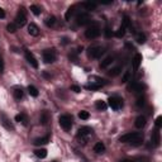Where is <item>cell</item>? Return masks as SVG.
<instances>
[{
    "instance_id": "obj_44",
    "label": "cell",
    "mask_w": 162,
    "mask_h": 162,
    "mask_svg": "<svg viewBox=\"0 0 162 162\" xmlns=\"http://www.w3.org/2000/svg\"><path fill=\"white\" fill-rule=\"evenodd\" d=\"M62 43H63V45H67V43H68V39H67V38H63V39H62Z\"/></svg>"
},
{
    "instance_id": "obj_34",
    "label": "cell",
    "mask_w": 162,
    "mask_h": 162,
    "mask_svg": "<svg viewBox=\"0 0 162 162\" xmlns=\"http://www.w3.org/2000/svg\"><path fill=\"white\" fill-rule=\"evenodd\" d=\"M146 104V98L144 96H139L138 98V99H137V103H136V105H137V107H143V105Z\"/></svg>"
},
{
    "instance_id": "obj_4",
    "label": "cell",
    "mask_w": 162,
    "mask_h": 162,
    "mask_svg": "<svg viewBox=\"0 0 162 162\" xmlns=\"http://www.w3.org/2000/svg\"><path fill=\"white\" fill-rule=\"evenodd\" d=\"M105 53V48L101 46H91L88 48V57L91 60H98Z\"/></svg>"
},
{
    "instance_id": "obj_39",
    "label": "cell",
    "mask_w": 162,
    "mask_h": 162,
    "mask_svg": "<svg viewBox=\"0 0 162 162\" xmlns=\"http://www.w3.org/2000/svg\"><path fill=\"white\" fill-rule=\"evenodd\" d=\"M3 72H4V61L0 57V74H3Z\"/></svg>"
},
{
    "instance_id": "obj_37",
    "label": "cell",
    "mask_w": 162,
    "mask_h": 162,
    "mask_svg": "<svg viewBox=\"0 0 162 162\" xmlns=\"http://www.w3.org/2000/svg\"><path fill=\"white\" fill-rule=\"evenodd\" d=\"M68 58L71 60V61H77V52H75V51H72L71 53L68 55Z\"/></svg>"
},
{
    "instance_id": "obj_38",
    "label": "cell",
    "mask_w": 162,
    "mask_h": 162,
    "mask_svg": "<svg viewBox=\"0 0 162 162\" xmlns=\"http://www.w3.org/2000/svg\"><path fill=\"white\" fill-rule=\"evenodd\" d=\"M161 125H162V117L160 115V117H157V119H156V127H157V129L161 128Z\"/></svg>"
},
{
    "instance_id": "obj_31",
    "label": "cell",
    "mask_w": 162,
    "mask_h": 162,
    "mask_svg": "<svg viewBox=\"0 0 162 162\" xmlns=\"http://www.w3.org/2000/svg\"><path fill=\"white\" fill-rule=\"evenodd\" d=\"M31 12L34 14V15H39V14L42 13V9H41V6L33 4V5H31Z\"/></svg>"
},
{
    "instance_id": "obj_30",
    "label": "cell",
    "mask_w": 162,
    "mask_h": 162,
    "mask_svg": "<svg viewBox=\"0 0 162 162\" xmlns=\"http://www.w3.org/2000/svg\"><path fill=\"white\" fill-rule=\"evenodd\" d=\"M45 23H46L47 27H53V25L56 24V17H53V15L47 17L46 20H45Z\"/></svg>"
},
{
    "instance_id": "obj_16",
    "label": "cell",
    "mask_w": 162,
    "mask_h": 162,
    "mask_svg": "<svg viewBox=\"0 0 162 162\" xmlns=\"http://www.w3.org/2000/svg\"><path fill=\"white\" fill-rule=\"evenodd\" d=\"M28 33L33 37H38L39 36V28L34 23H31L29 25H28Z\"/></svg>"
},
{
    "instance_id": "obj_24",
    "label": "cell",
    "mask_w": 162,
    "mask_h": 162,
    "mask_svg": "<svg viewBox=\"0 0 162 162\" xmlns=\"http://www.w3.org/2000/svg\"><path fill=\"white\" fill-rule=\"evenodd\" d=\"M95 108L98 109V110H107V108H108V105H107V103L105 101H103V100H98L96 103H95Z\"/></svg>"
},
{
    "instance_id": "obj_36",
    "label": "cell",
    "mask_w": 162,
    "mask_h": 162,
    "mask_svg": "<svg viewBox=\"0 0 162 162\" xmlns=\"http://www.w3.org/2000/svg\"><path fill=\"white\" fill-rule=\"evenodd\" d=\"M131 74H132L131 70H127L125 74H124V76H123V82H128V81L131 80Z\"/></svg>"
},
{
    "instance_id": "obj_18",
    "label": "cell",
    "mask_w": 162,
    "mask_h": 162,
    "mask_svg": "<svg viewBox=\"0 0 162 162\" xmlns=\"http://www.w3.org/2000/svg\"><path fill=\"white\" fill-rule=\"evenodd\" d=\"M115 60V56H108L107 58H104L101 62H100V68H107L110 63H113Z\"/></svg>"
},
{
    "instance_id": "obj_17",
    "label": "cell",
    "mask_w": 162,
    "mask_h": 162,
    "mask_svg": "<svg viewBox=\"0 0 162 162\" xmlns=\"http://www.w3.org/2000/svg\"><path fill=\"white\" fill-rule=\"evenodd\" d=\"M151 142H152V146L153 147H158L160 146L161 139H160V132H158V129H156V131L153 132V134L151 137Z\"/></svg>"
},
{
    "instance_id": "obj_28",
    "label": "cell",
    "mask_w": 162,
    "mask_h": 162,
    "mask_svg": "<svg viewBox=\"0 0 162 162\" xmlns=\"http://www.w3.org/2000/svg\"><path fill=\"white\" fill-rule=\"evenodd\" d=\"M28 93H29V95L31 96H33V98H37L38 96V89L36 88V86H33V85H29L28 86Z\"/></svg>"
},
{
    "instance_id": "obj_48",
    "label": "cell",
    "mask_w": 162,
    "mask_h": 162,
    "mask_svg": "<svg viewBox=\"0 0 162 162\" xmlns=\"http://www.w3.org/2000/svg\"><path fill=\"white\" fill-rule=\"evenodd\" d=\"M134 162H136V161H134Z\"/></svg>"
},
{
    "instance_id": "obj_40",
    "label": "cell",
    "mask_w": 162,
    "mask_h": 162,
    "mask_svg": "<svg viewBox=\"0 0 162 162\" xmlns=\"http://www.w3.org/2000/svg\"><path fill=\"white\" fill-rule=\"evenodd\" d=\"M111 36H113V33L110 32L109 28H107V29H105V37H107V38H110Z\"/></svg>"
},
{
    "instance_id": "obj_32",
    "label": "cell",
    "mask_w": 162,
    "mask_h": 162,
    "mask_svg": "<svg viewBox=\"0 0 162 162\" xmlns=\"http://www.w3.org/2000/svg\"><path fill=\"white\" fill-rule=\"evenodd\" d=\"M6 31H8L9 33H15L18 31V27L15 25V23H9L8 25H6Z\"/></svg>"
},
{
    "instance_id": "obj_19",
    "label": "cell",
    "mask_w": 162,
    "mask_h": 162,
    "mask_svg": "<svg viewBox=\"0 0 162 162\" xmlns=\"http://www.w3.org/2000/svg\"><path fill=\"white\" fill-rule=\"evenodd\" d=\"M50 142V136H46V137H39V138H36L33 141V143L36 146H42V144H47Z\"/></svg>"
},
{
    "instance_id": "obj_25",
    "label": "cell",
    "mask_w": 162,
    "mask_h": 162,
    "mask_svg": "<svg viewBox=\"0 0 162 162\" xmlns=\"http://www.w3.org/2000/svg\"><path fill=\"white\" fill-rule=\"evenodd\" d=\"M125 31H127V28H125L124 25H121V27L118 28V31L114 33V36H115L117 38H122V37H124Z\"/></svg>"
},
{
    "instance_id": "obj_45",
    "label": "cell",
    "mask_w": 162,
    "mask_h": 162,
    "mask_svg": "<svg viewBox=\"0 0 162 162\" xmlns=\"http://www.w3.org/2000/svg\"><path fill=\"white\" fill-rule=\"evenodd\" d=\"M119 162H134L133 160H122V161H119Z\"/></svg>"
},
{
    "instance_id": "obj_46",
    "label": "cell",
    "mask_w": 162,
    "mask_h": 162,
    "mask_svg": "<svg viewBox=\"0 0 162 162\" xmlns=\"http://www.w3.org/2000/svg\"><path fill=\"white\" fill-rule=\"evenodd\" d=\"M113 2H100V4H105V5H108V4H111Z\"/></svg>"
},
{
    "instance_id": "obj_43",
    "label": "cell",
    "mask_w": 162,
    "mask_h": 162,
    "mask_svg": "<svg viewBox=\"0 0 162 162\" xmlns=\"http://www.w3.org/2000/svg\"><path fill=\"white\" fill-rule=\"evenodd\" d=\"M0 18H2V19L5 18V12H4L2 8H0Z\"/></svg>"
},
{
    "instance_id": "obj_41",
    "label": "cell",
    "mask_w": 162,
    "mask_h": 162,
    "mask_svg": "<svg viewBox=\"0 0 162 162\" xmlns=\"http://www.w3.org/2000/svg\"><path fill=\"white\" fill-rule=\"evenodd\" d=\"M71 90H72V91H75V93H80V91H81V89H80L79 86H76V85L71 86Z\"/></svg>"
},
{
    "instance_id": "obj_29",
    "label": "cell",
    "mask_w": 162,
    "mask_h": 162,
    "mask_svg": "<svg viewBox=\"0 0 162 162\" xmlns=\"http://www.w3.org/2000/svg\"><path fill=\"white\" fill-rule=\"evenodd\" d=\"M136 41L138 42L139 45H143L144 42H146V34H144V33H142V32L137 33V34H136Z\"/></svg>"
},
{
    "instance_id": "obj_42",
    "label": "cell",
    "mask_w": 162,
    "mask_h": 162,
    "mask_svg": "<svg viewBox=\"0 0 162 162\" xmlns=\"http://www.w3.org/2000/svg\"><path fill=\"white\" fill-rule=\"evenodd\" d=\"M43 76L46 77V79H51V77H52V75H50L47 71H43Z\"/></svg>"
},
{
    "instance_id": "obj_27",
    "label": "cell",
    "mask_w": 162,
    "mask_h": 162,
    "mask_svg": "<svg viewBox=\"0 0 162 162\" xmlns=\"http://www.w3.org/2000/svg\"><path fill=\"white\" fill-rule=\"evenodd\" d=\"M122 68H123V66L122 65H119V66H117V67H114V68H111L110 71H109V75L110 76H118L119 74H121V71H122Z\"/></svg>"
},
{
    "instance_id": "obj_11",
    "label": "cell",
    "mask_w": 162,
    "mask_h": 162,
    "mask_svg": "<svg viewBox=\"0 0 162 162\" xmlns=\"http://www.w3.org/2000/svg\"><path fill=\"white\" fill-rule=\"evenodd\" d=\"M24 56H25V60L28 61V63H29L32 67L38 68V61H37V58L33 56L32 52H29L28 50H25V51H24Z\"/></svg>"
},
{
    "instance_id": "obj_3",
    "label": "cell",
    "mask_w": 162,
    "mask_h": 162,
    "mask_svg": "<svg viewBox=\"0 0 162 162\" xmlns=\"http://www.w3.org/2000/svg\"><path fill=\"white\" fill-rule=\"evenodd\" d=\"M93 134H94L93 128H90V127H81V128L77 131L76 137H77V139L80 141V143L82 142L84 144H85L88 142V139L90 137H93Z\"/></svg>"
},
{
    "instance_id": "obj_35",
    "label": "cell",
    "mask_w": 162,
    "mask_h": 162,
    "mask_svg": "<svg viewBox=\"0 0 162 162\" xmlns=\"http://www.w3.org/2000/svg\"><path fill=\"white\" fill-rule=\"evenodd\" d=\"M122 25H124L125 28H129L131 27V19H129L128 15H124L123 17V24Z\"/></svg>"
},
{
    "instance_id": "obj_47",
    "label": "cell",
    "mask_w": 162,
    "mask_h": 162,
    "mask_svg": "<svg viewBox=\"0 0 162 162\" xmlns=\"http://www.w3.org/2000/svg\"><path fill=\"white\" fill-rule=\"evenodd\" d=\"M53 162H56V161H53Z\"/></svg>"
},
{
    "instance_id": "obj_15",
    "label": "cell",
    "mask_w": 162,
    "mask_h": 162,
    "mask_svg": "<svg viewBox=\"0 0 162 162\" xmlns=\"http://www.w3.org/2000/svg\"><path fill=\"white\" fill-rule=\"evenodd\" d=\"M79 6L80 5H72V6H70V8L67 9V12H66V14H65V19L66 20H71V18L74 17V14L76 13V10L79 9Z\"/></svg>"
},
{
    "instance_id": "obj_12",
    "label": "cell",
    "mask_w": 162,
    "mask_h": 162,
    "mask_svg": "<svg viewBox=\"0 0 162 162\" xmlns=\"http://www.w3.org/2000/svg\"><path fill=\"white\" fill-rule=\"evenodd\" d=\"M141 62H142V55L136 53V56H134V57H133V60H132V65H133V72H136L137 70L139 68V66H141Z\"/></svg>"
},
{
    "instance_id": "obj_10",
    "label": "cell",
    "mask_w": 162,
    "mask_h": 162,
    "mask_svg": "<svg viewBox=\"0 0 162 162\" xmlns=\"http://www.w3.org/2000/svg\"><path fill=\"white\" fill-rule=\"evenodd\" d=\"M90 20H91V18L88 13H80V14H77V17H76V24L77 25H85L90 22Z\"/></svg>"
},
{
    "instance_id": "obj_2",
    "label": "cell",
    "mask_w": 162,
    "mask_h": 162,
    "mask_svg": "<svg viewBox=\"0 0 162 162\" xmlns=\"http://www.w3.org/2000/svg\"><path fill=\"white\" fill-rule=\"evenodd\" d=\"M100 33H101V28L99 23H91L85 31V37L88 39H95L100 36Z\"/></svg>"
},
{
    "instance_id": "obj_9",
    "label": "cell",
    "mask_w": 162,
    "mask_h": 162,
    "mask_svg": "<svg viewBox=\"0 0 162 162\" xmlns=\"http://www.w3.org/2000/svg\"><path fill=\"white\" fill-rule=\"evenodd\" d=\"M0 123H2V125L4 127V128L6 129V131H14L15 128H14V124L10 122V119L6 117V114L4 111H0Z\"/></svg>"
},
{
    "instance_id": "obj_14",
    "label": "cell",
    "mask_w": 162,
    "mask_h": 162,
    "mask_svg": "<svg viewBox=\"0 0 162 162\" xmlns=\"http://www.w3.org/2000/svg\"><path fill=\"white\" fill-rule=\"evenodd\" d=\"M13 96H14V99H15V100H22L23 98H24V91H23V89L15 86V88L13 89Z\"/></svg>"
},
{
    "instance_id": "obj_1",
    "label": "cell",
    "mask_w": 162,
    "mask_h": 162,
    "mask_svg": "<svg viewBox=\"0 0 162 162\" xmlns=\"http://www.w3.org/2000/svg\"><path fill=\"white\" fill-rule=\"evenodd\" d=\"M119 142L122 143H131L132 146H141L143 142V134L139 132H132L127 133L119 138Z\"/></svg>"
},
{
    "instance_id": "obj_20",
    "label": "cell",
    "mask_w": 162,
    "mask_h": 162,
    "mask_svg": "<svg viewBox=\"0 0 162 162\" xmlns=\"http://www.w3.org/2000/svg\"><path fill=\"white\" fill-rule=\"evenodd\" d=\"M15 122H19L22 123L23 125H28V117L25 114H23V113H20V114H17L15 115Z\"/></svg>"
},
{
    "instance_id": "obj_8",
    "label": "cell",
    "mask_w": 162,
    "mask_h": 162,
    "mask_svg": "<svg viewBox=\"0 0 162 162\" xmlns=\"http://www.w3.org/2000/svg\"><path fill=\"white\" fill-rule=\"evenodd\" d=\"M109 107L113 109V110H119V109H122L123 108V105H124V101L121 96H110L109 98Z\"/></svg>"
},
{
    "instance_id": "obj_13",
    "label": "cell",
    "mask_w": 162,
    "mask_h": 162,
    "mask_svg": "<svg viewBox=\"0 0 162 162\" xmlns=\"http://www.w3.org/2000/svg\"><path fill=\"white\" fill-rule=\"evenodd\" d=\"M51 121V115H50V113H48L47 110H43L41 113V117H39V122L42 125H47L48 123H50Z\"/></svg>"
},
{
    "instance_id": "obj_7",
    "label": "cell",
    "mask_w": 162,
    "mask_h": 162,
    "mask_svg": "<svg viewBox=\"0 0 162 162\" xmlns=\"http://www.w3.org/2000/svg\"><path fill=\"white\" fill-rule=\"evenodd\" d=\"M14 23L18 28H22L27 23V12L24 8H20L19 12L17 13V17H15V20H14Z\"/></svg>"
},
{
    "instance_id": "obj_33",
    "label": "cell",
    "mask_w": 162,
    "mask_h": 162,
    "mask_svg": "<svg viewBox=\"0 0 162 162\" xmlns=\"http://www.w3.org/2000/svg\"><path fill=\"white\" fill-rule=\"evenodd\" d=\"M79 118L82 119V121H88V119L90 118L89 111H86V110H81V111L79 113Z\"/></svg>"
},
{
    "instance_id": "obj_5",
    "label": "cell",
    "mask_w": 162,
    "mask_h": 162,
    "mask_svg": "<svg viewBox=\"0 0 162 162\" xmlns=\"http://www.w3.org/2000/svg\"><path fill=\"white\" fill-rule=\"evenodd\" d=\"M58 121H60V125H61L66 132L71 131L72 124H74V119H72V117L70 115V114H63V115H61Z\"/></svg>"
},
{
    "instance_id": "obj_26",
    "label": "cell",
    "mask_w": 162,
    "mask_h": 162,
    "mask_svg": "<svg viewBox=\"0 0 162 162\" xmlns=\"http://www.w3.org/2000/svg\"><path fill=\"white\" fill-rule=\"evenodd\" d=\"M34 154H36L38 158H46L47 157V150H45V148L36 150V151H34Z\"/></svg>"
},
{
    "instance_id": "obj_22",
    "label": "cell",
    "mask_w": 162,
    "mask_h": 162,
    "mask_svg": "<svg viewBox=\"0 0 162 162\" xmlns=\"http://www.w3.org/2000/svg\"><path fill=\"white\" fill-rule=\"evenodd\" d=\"M81 6H84L86 10H94L96 9V6H98V3L95 2H84L82 4H80Z\"/></svg>"
},
{
    "instance_id": "obj_6",
    "label": "cell",
    "mask_w": 162,
    "mask_h": 162,
    "mask_svg": "<svg viewBox=\"0 0 162 162\" xmlns=\"http://www.w3.org/2000/svg\"><path fill=\"white\" fill-rule=\"evenodd\" d=\"M42 57H43L45 63H53L57 58V53H56L55 48H47L42 53Z\"/></svg>"
},
{
    "instance_id": "obj_23",
    "label": "cell",
    "mask_w": 162,
    "mask_h": 162,
    "mask_svg": "<svg viewBox=\"0 0 162 162\" xmlns=\"http://www.w3.org/2000/svg\"><path fill=\"white\" fill-rule=\"evenodd\" d=\"M94 152H96L98 154L104 153V152H105V144H104L103 142H98V143L94 146Z\"/></svg>"
},
{
    "instance_id": "obj_21",
    "label": "cell",
    "mask_w": 162,
    "mask_h": 162,
    "mask_svg": "<svg viewBox=\"0 0 162 162\" xmlns=\"http://www.w3.org/2000/svg\"><path fill=\"white\" fill-rule=\"evenodd\" d=\"M134 125L137 127V128H143V127L146 125V117L144 115H139V117H137V119H136V122H134Z\"/></svg>"
}]
</instances>
